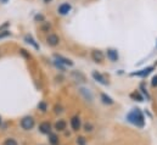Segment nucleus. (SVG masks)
Returning <instances> with one entry per match:
<instances>
[{
	"instance_id": "obj_9",
	"label": "nucleus",
	"mask_w": 157,
	"mask_h": 145,
	"mask_svg": "<svg viewBox=\"0 0 157 145\" xmlns=\"http://www.w3.org/2000/svg\"><path fill=\"white\" fill-rule=\"evenodd\" d=\"M91 57H93V60H94L95 62H102V60H104V54H102V51H100V50H93V51H91Z\"/></svg>"
},
{
	"instance_id": "obj_22",
	"label": "nucleus",
	"mask_w": 157,
	"mask_h": 145,
	"mask_svg": "<svg viewBox=\"0 0 157 145\" xmlns=\"http://www.w3.org/2000/svg\"><path fill=\"white\" fill-rule=\"evenodd\" d=\"M77 144L78 145H85L86 144L85 138H84V137H78V138H77Z\"/></svg>"
},
{
	"instance_id": "obj_3",
	"label": "nucleus",
	"mask_w": 157,
	"mask_h": 145,
	"mask_svg": "<svg viewBox=\"0 0 157 145\" xmlns=\"http://www.w3.org/2000/svg\"><path fill=\"white\" fill-rule=\"evenodd\" d=\"M38 131L41 134H44V135H49L52 132V124L49 121H43V122H40L39 126H38Z\"/></svg>"
},
{
	"instance_id": "obj_11",
	"label": "nucleus",
	"mask_w": 157,
	"mask_h": 145,
	"mask_svg": "<svg viewBox=\"0 0 157 145\" xmlns=\"http://www.w3.org/2000/svg\"><path fill=\"white\" fill-rule=\"evenodd\" d=\"M107 57L112 61V62H116L118 60V53L117 50H113V49H109L107 50Z\"/></svg>"
},
{
	"instance_id": "obj_5",
	"label": "nucleus",
	"mask_w": 157,
	"mask_h": 145,
	"mask_svg": "<svg viewBox=\"0 0 157 145\" xmlns=\"http://www.w3.org/2000/svg\"><path fill=\"white\" fill-rule=\"evenodd\" d=\"M72 10V5L70 4V2H62L59 7H57V12H59V15H61V16H66V15H68V12Z\"/></svg>"
},
{
	"instance_id": "obj_23",
	"label": "nucleus",
	"mask_w": 157,
	"mask_h": 145,
	"mask_svg": "<svg viewBox=\"0 0 157 145\" xmlns=\"http://www.w3.org/2000/svg\"><path fill=\"white\" fill-rule=\"evenodd\" d=\"M34 20H36V21H41V22H45V21H44V16H43V15H37V16L34 17Z\"/></svg>"
},
{
	"instance_id": "obj_25",
	"label": "nucleus",
	"mask_w": 157,
	"mask_h": 145,
	"mask_svg": "<svg viewBox=\"0 0 157 145\" xmlns=\"http://www.w3.org/2000/svg\"><path fill=\"white\" fill-rule=\"evenodd\" d=\"M43 1H44V2H45V4H50V2H51V1H52V0H43Z\"/></svg>"
},
{
	"instance_id": "obj_10",
	"label": "nucleus",
	"mask_w": 157,
	"mask_h": 145,
	"mask_svg": "<svg viewBox=\"0 0 157 145\" xmlns=\"http://www.w3.org/2000/svg\"><path fill=\"white\" fill-rule=\"evenodd\" d=\"M48 139H49V145H60V138L56 133L51 132L49 135H48Z\"/></svg>"
},
{
	"instance_id": "obj_16",
	"label": "nucleus",
	"mask_w": 157,
	"mask_h": 145,
	"mask_svg": "<svg viewBox=\"0 0 157 145\" xmlns=\"http://www.w3.org/2000/svg\"><path fill=\"white\" fill-rule=\"evenodd\" d=\"M38 110H39L40 112L45 113V112L48 111V104H46L45 101H40L39 104H38Z\"/></svg>"
},
{
	"instance_id": "obj_13",
	"label": "nucleus",
	"mask_w": 157,
	"mask_h": 145,
	"mask_svg": "<svg viewBox=\"0 0 157 145\" xmlns=\"http://www.w3.org/2000/svg\"><path fill=\"white\" fill-rule=\"evenodd\" d=\"M93 77H94V79L95 80H98L99 83H101V84H107V82H106V79H105V77L102 76V74H100L99 72H96V71H94L93 72Z\"/></svg>"
},
{
	"instance_id": "obj_26",
	"label": "nucleus",
	"mask_w": 157,
	"mask_h": 145,
	"mask_svg": "<svg viewBox=\"0 0 157 145\" xmlns=\"http://www.w3.org/2000/svg\"><path fill=\"white\" fill-rule=\"evenodd\" d=\"M2 126V118H1V116H0V127Z\"/></svg>"
},
{
	"instance_id": "obj_17",
	"label": "nucleus",
	"mask_w": 157,
	"mask_h": 145,
	"mask_svg": "<svg viewBox=\"0 0 157 145\" xmlns=\"http://www.w3.org/2000/svg\"><path fill=\"white\" fill-rule=\"evenodd\" d=\"M83 128H84V132H85V133H91L93 129H94V126L88 122V123H85V124L83 126Z\"/></svg>"
},
{
	"instance_id": "obj_15",
	"label": "nucleus",
	"mask_w": 157,
	"mask_h": 145,
	"mask_svg": "<svg viewBox=\"0 0 157 145\" xmlns=\"http://www.w3.org/2000/svg\"><path fill=\"white\" fill-rule=\"evenodd\" d=\"M1 145H18V142H17L15 138L9 137V138H5V139L2 140Z\"/></svg>"
},
{
	"instance_id": "obj_6",
	"label": "nucleus",
	"mask_w": 157,
	"mask_h": 145,
	"mask_svg": "<svg viewBox=\"0 0 157 145\" xmlns=\"http://www.w3.org/2000/svg\"><path fill=\"white\" fill-rule=\"evenodd\" d=\"M70 124H71L72 131H75V132L80 131V128H82V121H80V117H79V116H73V117L71 118V121H70Z\"/></svg>"
},
{
	"instance_id": "obj_18",
	"label": "nucleus",
	"mask_w": 157,
	"mask_h": 145,
	"mask_svg": "<svg viewBox=\"0 0 157 145\" xmlns=\"http://www.w3.org/2000/svg\"><path fill=\"white\" fill-rule=\"evenodd\" d=\"M62 112H63V108H62L60 104H56V105L54 106V113L60 115V113H62Z\"/></svg>"
},
{
	"instance_id": "obj_19",
	"label": "nucleus",
	"mask_w": 157,
	"mask_h": 145,
	"mask_svg": "<svg viewBox=\"0 0 157 145\" xmlns=\"http://www.w3.org/2000/svg\"><path fill=\"white\" fill-rule=\"evenodd\" d=\"M50 29H51V25L49 22H44V25L41 26V31L45 32V33H48Z\"/></svg>"
},
{
	"instance_id": "obj_1",
	"label": "nucleus",
	"mask_w": 157,
	"mask_h": 145,
	"mask_svg": "<svg viewBox=\"0 0 157 145\" xmlns=\"http://www.w3.org/2000/svg\"><path fill=\"white\" fill-rule=\"evenodd\" d=\"M127 120H128V122H130L132 124H134V126H136L139 128H143L145 126V118H144V115L140 111V109L132 110L127 115Z\"/></svg>"
},
{
	"instance_id": "obj_24",
	"label": "nucleus",
	"mask_w": 157,
	"mask_h": 145,
	"mask_svg": "<svg viewBox=\"0 0 157 145\" xmlns=\"http://www.w3.org/2000/svg\"><path fill=\"white\" fill-rule=\"evenodd\" d=\"M151 84H152V87H157V76H154V77H152Z\"/></svg>"
},
{
	"instance_id": "obj_20",
	"label": "nucleus",
	"mask_w": 157,
	"mask_h": 145,
	"mask_svg": "<svg viewBox=\"0 0 157 145\" xmlns=\"http://www.w3.org/2000/svg\"><path fill=\"white\" fill-rule=\"evenodd\" d=\"M20 54H21L22 56H25L26 59H31V54L27 53V50H25V49H21V50H20Z\"/></svg>"
},
{
	"instance_id": "obj_8",
	"label": "nucleus",
	"mask_w": 157,
	"mask_h": 145,
	"mask_svg": "<svg viewBox=\"0 0 157 145\" xmlns=\"http://www.w3.org/2000/svg\"><path fill=\"white\" fill-rule=\"evenodd\" d=\"M54 57H55V61H56V62H59V64H61V65L73 66V62H72L70 59H66V57H63V56H61V55H57V54H55V55H54Z\"/></svg>"
},
{
	"instance_id": "obj_7",
	"label": "nucleus",
	"mask_w": 157,
	"mask_h": 145,
	"mask_svg": "<svg viewBox=\"0 0 157 145\" xmlns=\"http://www.w3.org/2000/svg\"><path fill=\"white\" fill-rule=\"evenodd\" d=\"M52 128L56 131V132H65L66 129H67V122L65 121V120H57L55 123H54V126H52Z\"/></svg>"
},
{
	"instance_id": "obj_21",
	"label": "nucleus",
	"mask_w": 157,
	"mask_h": 145,
	"mask_svg": "<svg viewBox=\"0 0 157 145\" xmlns=\"http://www.w3.org/2000/svg\"><path fill=\"white\" fill-rule=\"evenodd\" d=\"M11 34L10 33V31H7V29H5V31H1L0 32V39H2V38H6V37H9Z\"/></svg>"
},
{
	"instance_id": "obj_14",
	"label": "nucleus",
	"mask_w": 157,
	"mask_h": 145,
	"mask_svg": "<svg viewBox=\"0 0 157 145\" xmlns=\"http://www.w3.org/2000/svg\"><path fill=\"white\" fill-rule=\"evenodd\" d=\"M25 40H26V43H28V44L33 45V48H34V49H37V50L39 49V45L36 43V40L33 39V37L31 36V34H26V36H25Z\"/></svg>"
},
{
	"instance_id": "obj_12",
	"label": "nucleus",
	"mask_w": 157,
	"mask_h": 145,
	"mask_svg": "<svg viewBox=\"0 0 157 145\" xmlns=\"http://www.w3.org/2000/svg\"><path fill=\"white\" fill-rule=\"evenodd\" d=\"M100 98H101V101L105 104V105H113V99L111 98V96H109L107 94H105V93H102L101 95H100Z\"/></svg>"
},
{
	"instance_id": "obj_2",
	"label": "nucleus",
	"mask_w": 157,
	"mask_h": 145,
	"mask_svg": "<svg viewBox=\"0 0 157 145\" xmlns=\"http://www.w3.org/2000/svg\"><path fill=\"white\" fill-rule=\"evenodd\" d=\"M20 127H21L23 131H26V132L32 131V129L36 127V120H34V117H33V116H29V115L22 117V118L20 120Z\"/></svg>"
},
{
	"instance_id": "obj_4",
	"label": "nucleus",
	"mask_w": 157,
	"mask_h": 145,
	"mask_svg": "<svg viewBox=\"0 0 157 145\" xmlns=\"http://www.w3.org/2000/svg\"><path fill=\"white\" fill-rule=\"evenodd\" d=\"M46 44L49 45V46H57L59 44H60V37L57 36V34H55V33H50V34H48L46 36Z\"/></svg>"
},
{
	"instance_id": "obj_27",
	"label": "nucleus",
	"mask_w": 157,
	"mask_h": 145,
	"mask_svg": "<svg viewBox=\"0 0 157 145\" xmlns=\"http://www.w3.org/2000/svg\"><path fill=\"white\" fill-rule=\"evenodd\" d=\"M1 1H2L4 4H5V2H7V0H1Z\"/></svg>"
}]
</instances>
